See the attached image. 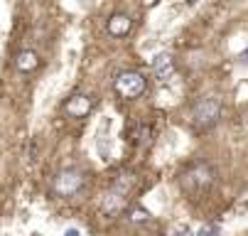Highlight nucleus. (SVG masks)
Listing matches in <instances>:
<instances>
[{
    "label": "nucleus",
    "instance_id": "obj_1",
    "mask_svg": "<svg viewBox=\"0 0 248 236\" xmlns=\"http://www.w3.org/2000/svg\"><path fill=\"white\" fill-rule=\"evenodd\" d=\"M130 185H133L130 175H121V177L113 182V187H111L108 192H106V197H103V205H101L103 214L116 217L118 212H123V209H125V202H128V189H130Z\"/></svg>",
    "mask_w": 248,
    "mask_h": 236
},
{
    "label": "nucleus",
    "instance_id": "obj_2",
    "mask_svg": "<svg viewBox=\"0 0 248 236\" xmlns=\"http://www.w3.org/2000/svg\"><path fill=\"white\" fill-rule=\"evenodd\" d=\"M214 185V170L209 165H194L192 170H187L182 175V187L192 194H199L204 189H209Z\"/></svg>",
    "mask_w": 248,
    "mask_h": 236
},
{
    "label": "nucleus",
    "instance_id": "obj_3",
    "mask_svg": "<svg viewBox=\"0 0 248 236\" xmlns=\"http://www.w3.org/2000/svg\"><path fill=\"white\" fill-rule=\"evenodd\" d=\"M192 116H194V121L199 126H214L219 121V116H221V101H219V96H204V98H199L194 111H192Z\"/></svg>",
    "mask_w": 248,
    "mask_h": 236
},
{
    "label": "nucleus",
    "instance_id": "obj_4",
    "mask_svg": "<svg viewBox=\"0 0 248 236\" xmlns=\"http://www.w3.org/2000/svg\"><path fill=\"white\" fill-rule=\"evenodd\" d=\"M81 187H84V175L77 170H62L52 182V189L59 197H74Z\"/></svg>",
    "mask_w": 248,
    "mask_h": 236
},
{
    "label": "nucleus",
    "instance_id": "obj_5",
    "mask_svg": "<svg viewBox=\"0 0 248 236\" xmlns=\"http://www.w3.org/2000/svg\"><path fill=\"white\" fill-rule=\"evenodd\" d=\"M116 89H118V94H123L128 98H135V96H140L145 91V79L138 72H123L116 79Z\"/></svg>",
    "mask_w": 248,
    "mask_h": 236
},
{
    "label": "nucleus",
    "instance_id": "obj_6",
    "mask_svg": "<svg viewBox=\"0 0 248 236\" xmlns=\"http://www.w3.org/2000/svg\"><path fill=\"white\" fill-rule=\"evenodd\" d=\"M153 72H155V77H157L160 81H165V79L172 77L174 62H172V57H170L167 52H162V54H157V57L153 59Z\"/></svg>",
    "mask_w": 248,
    "mask_h": 236
},
{
    "label": "nucleus",
    "instance_id": "obj_7",
    "mask_svg": "<svg viewBox=\"0 0 248 236\" xmlns=\"http://www.w3.org/2000/svg\"><path fill=\"white\" fill-rule=\"evenodd\" d=\"M91 106H93V101L89 96H74V98H69V104H66V113L74 116V118H81L91 111Z\"/></svg>",
    "mask_w": 248,
    "mask_h": 236
},
{
    "label": "nucleus",
    "instance_id": "obj_8",
    "mask_svg": "<svg viewBox=\"0 0 248 236\" xmlns=\"http://www.w3.org/2000/svg\"><path fill=\"white\" fill-rule=\"evenodd\" d=\"M130 27H133V20H130L128 15H113V17L108 20V32H111L113 37H123V35H128Z\"/></svg>",
    "mask_w": 248,
    "mask_h": 236
},
{
    "label": "nucleus",
    "instance_id": "obj_9",
    "mask_svg": "<svg viewBox=\"0 0 248 236\" xmlns=\"http://www.w3.org/2000/svg\"><path fill=\"white\" fill-rule=\"evenodd\" d=\"M15 64H17L20 72H32L34 66L40 64V59H37V54H34L32 49H25V52L17 54V62H15Z\"/></svg>",
    "mask_w": 248,
    "mask_h": 236
},
{
    "label": "nucleus",
    "instance_id": "obj_10",
    "mask_svg": "<svg viewBox=\"0 0 248 236\" xmlns=\"http://www.w3.org/2000/svg\"><path fill=\"white\" fill-rule=\"evenodd\" d=\"M150 217H153V214H150L148 209H143V207H133L128 219H130V221H135V224H140V221H150Z\"/></svg>",
    "mask_w": 248,
    "mask_h": 236
},
{
    "label": "nucleus",
    "instance_id": "obj_11",
    "mask_svg": "<svg viewBox=\"0 0 248 236\" xmlns=\"http://www.w3.org/2000/svg\"><path fill=\"white\" fill-rule=\"evenodd\" d=\"M194 236H221V231H219V226H214V224H206V226H202Z\"/></svg>",
    "mask_w": 248,
    "mask_h": 236
},
{
    "label": "nucleus",
    "instance_id": "obj_12",
    "mask_svg": "<svg viewBox=\"0 0 248 236\" xmlns=\"http://www.w3.org/2000/svg\"><path fill=\"white\" fill-rule=\"evenodd\" d=\"M64 236H81V231H79V229H66Z\"/></svg>",
    "mask_w": 248,
    "mask_h": 236
},
{
    "label": "nucleus",
    "instance_id": "obj_13",
    "mask_svg": "<svg viewBox=\"0 0 248 236\" xmlns=\"http://www.w3.org/2000/svg\"><path fill=\"white\" fill-rule=\"evenodd\" d=\"M238 62H241V64H243V66H248V49H246V52H243V54H241V59H238Z\"/></svg>",
    "mask_w": 248,
    "mask_h": 236
},
{
    "label": "nucleus",
    "instance_id": "obj_14",
    "mask_svg": "<svg viewBox=\"0 0 248 236\" xmlns=\"http://www.w3.org/2000/svg\"><path fill=\"white\" fill-rule=\"evenodd\" d=\"M185 3H187V5H197V3H199V0H185Z\"/></svg>",
    "mask_w": 248,
    "mask_h": 236
}]
</instances>
